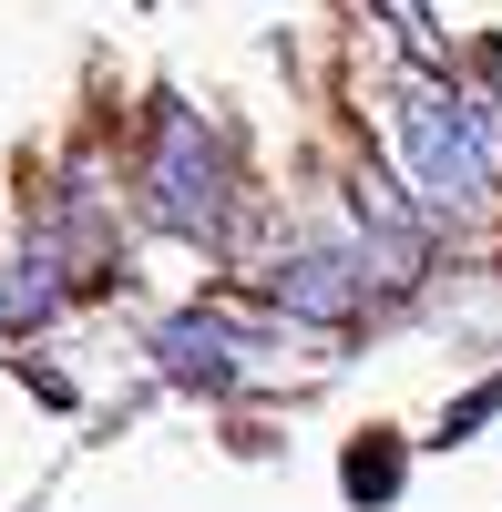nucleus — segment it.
Listing matches in <instances>:
<instances>
[{"label":"nucleus","mask_w":502,"mask_h":512,"mask_svg":"<svg viewBox=\"0 0 502 512\" xmlns=\"http://www.w3.org/2000/svg\"><path fill=\"white\" fill-rule=\"evenodd\" d=\"M154 369L175 379V390H236V369H246V328L226 308H175L154 328Z\"/></svg>","instance_id":"3"},{"label":"nucleus","mask_w":502,"mask_h":512,"mask_svg":"<svg viewBox=\"0 0 502 512\" xmlns=\"http://www.w3.org/2000/svg\"><path fill=\"white\" fill-rule=\"evenodd\" d=\"M226 144H216V123H205L195 103H154L144 123V205H154V226H175V236H226Z\"/></svg>","instance_id":"2"},{"label":"nucleus","mask_w":502,"mask_h":512,"mask_svg":"<svg viewBox=\"0 0 502 512\" xmlns=\"http://www.w3.org/2000/svg\"><path fill=\"white\" fill-rule=\"evenodd\" d=\"M451 123H462L472 175H482V185H502V113H492V93H462V82H451Z\"/></svg>","instance_id":"6"},{"label":"nucleus","mask_w":502,"mask_h":512,"mask_svg":"<svg viewBox=\"0 0 502 512\" xmlns=\"http://www.w3.org/2000/svg\"><path fill=\"white\" fill-rule=\"evenodd\" d=\"M390 482H400V441L380 431V441H359V451H349V502H359V512H380Z\"/></svg>","instance_id":"7"},{"label":"nucleus","mask_w":502,"mask_h":512,"mask_svg":"<svg viewBox=\"0 0 502 512\" xmlns=\"http://www.w3.org/2000/svg\"><path fill=\"white\" fill-rule=\"evenodd\" d=\"M380 21H390V41H400V52L421 62V72H441V31H431V11H421V0H380Z\"/></svg>","instance_id":"8"},{"label":"nucleus","mask_w":502,"mask_h":512,"mask_svg":"<svg viewBox=\"0 0 502 512\" xmlns=\"http://www.w3.org/2000/svg\"><path fill=\"white\" fill-rule=\"evenodd\" d=\"M349 216H359V236H369V267H380V277H421V256H431V216L400 195V175L359 164V175H349Z\"/></svg>","instance_id":"4"},{"label":"nucleus","mask_w":502,"mask_h":512,"mask_svg":"<svg viewBox=\"0 0 502 512\" xmlns=\"http://www.w3.org/2000/svg\"><path fill=\"white\" fill-rule=\"evenodd\" d=\"M390 164H400V195L421 205L431 226H472L492 205V185L462 154V123H451V82L441 72H400V93H390Z\"/></svg>","instance_id":"1"},{"label":"nucleus","mask_w":502,"mask_h":512,"mask_svg":"<svg viewBox=\"0 0 502 512\" xmlns=\"http://www.w3.org/2000/svg\"><path fill=\"white\" fill-rule=\"evenodd\" d=\"M359 287H369V256H359V246H298V256L267 277V297H277L287 318H328V328L359 318Z\"/></svg>","instance_id":"5"},{"label":"nucleus","mask_w":502,"mask_h":512,"mask_svg":"<svg viewBox=\"0 0 502 512\" xmlns=\"http://www.w3.org/2000/svg\"><path fill=\"white\" fill-rule=\"evenodd\" d=\"M21 328V308H11V267H0V338H11Z\"/></svg>","instance_id":"9"}]
</instances>
